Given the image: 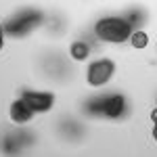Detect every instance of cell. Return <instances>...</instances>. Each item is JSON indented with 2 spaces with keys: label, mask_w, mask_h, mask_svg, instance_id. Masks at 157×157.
I'll use <instances>...</instances> for the list:
<instances>
[{
  "label": "cell",
  "mask_w": 157,
  "mask_h": 157,
  "mask_svg": "<svg viewBox=\"0 0 157 157\" xmlns=\"http://www.w3.org/2000/svg\"><path fill=\"white\" fill-rule=\"evenodd\" d=\"M80 111L92 120L121 121L130 115V101L124 92H101L84 98Z\"/></svg>",
  "instance_id": "1"
},
{
  "label": "cell",
  "mask_w": 157,
  "mask_h": 157,
  "mask_svg": "<svg viewBox=\"0 0 157 157\" xmlns=\"http://www.w3.org/2000/svg\"><path fill=\"white\" fill-rule=\"evenodd\" d=\"M42 23H44V13H42V9L25 6V9L15 11L11 17H6L2 21V27H4L6 38L21 40V38L32 36L36 29H40Z\"/></svg>",
  "instance_id": "2"
},
{
  "label": "cell",
  "mask_w": 157,
  "mask_h": 157,
  "mask_svg": "<svg viewBox=\"0 0 157 157\" xmlns=\"http://www.w3.org/2000/svg\"><path fill=\"white\" fill-rule=\"evenodd\" d=\"M134 27L124 15H105L92 25V34L105 44H124L132 36Z\"/></svg>",
  "instance_id": "3"
},
{
  "label": "cell",
  "mask_w": 157,
  "mask_h": 157,
  "mask_svg": "<svg viewBox=\"0 0 157 157\" xmlns=\"http://www.w3.org/2000/svg\"><path fill=\"white\" fill-rule=\"evenodd\" d=\"M115 69H117L115 61L111 57H98V59L90 61L86 67V84L92 88H103L113 80Z\"/></svg>",
  "instance_id": "4"
},
{
  "label": "cell",
  "mask_w": 157,
  "mask_h": 157,
  "mask_svg": "<svg viewBox=\"0 0 157 157\" xmlns=\"http://www.w3.org/2000/svg\"><path fill=\"white\" fill-rule=\"evenodd\" d=\"M19 97L34 109L36 115L48 113V111H52L55 105H57V97H55L50 90H21Z\"/></svg>",
  "instance_id": "5"
},
{
  "label": "cell",
  "mask_w": 157,
  "mask_h": 157,
  "mask_svg": "<svg viewBox=\"0 0 157 157\" xmlns=\"http://www.w3.org/2000/svg\"><path fill=\"white\" fill-rule=\"evenodd\" d=\"M34 115H36L34 109L29 107L21 97H17L9 105V117H11V121L15 126H27L29 121L34 120Z\"/></svg>",
  "instance_id": "6"
},
{
  "label": "cell",
  "mask_w": 157,
  "mask_h": 157,
  "mask_svg": "<svg viewBox=\"0 0 157 157\" xmlns=\"http://www.w3.org/2000/svg\"><path fill=\"white\" fill-rule=\"evenodd\" d=\"M59 134L65 140H69V143H78L80 138H84L86 128H84V124H80L78 120L65 117V120L59 121Z\"/></svg>",
  "instance_id": "7"
},
{
  "label": "cell",
  "mask_w": 157,
  "mask_h": 157,
  "mask_svg": "<svg viewBox=\"0 0 157 157\" xmlns=\"http://www.w3.org/2000/svg\"><path fill=\"white\" fill-rule=\"evenodd\" d=\"M90 52H92V48H90V44L84 42V40H78V42H71L69 44V57L73 61H78V63L86 61L90 57Z\"/></svg>",
  "instance_id": "8"
},
{
  "label": "cell",
  "mask_w": 157,
  "mask_h": 157,
  "mask_svg": "<svg viewBox=\"0 0 157 157\" xmlns=\"http://www.w3.org/2000/svg\"><path fill=\"white\" fill-rule=\"evenodd\" d=\"M0 147H2V151H4L6 155H17V153L23 151V147H21V143H19V138H17L15 132L4 134L2 140H0Z\"/></svg>",
  "instance_id": "9"
},
{
  "label": "cell",
  "mask_w": 157,
  "mask_h": 157,
  "mask_svg": "<svg viewBox=\"0 0 157 157\" xmlns=\"http://www.w3.org/2000/svg\"><path fill=\"white\" fill-rule=\"evenodd\" d=\"M124 17L132 23L134 29H140V27H145V23H147V11H145V9H140V6L128 9V11L124 13Z\"/></svg>",
  "instance_id": "10"
},
{
  "label": "cell",
  "mask_w": 157,
  "mask_h": 157,
  "mask_svg": "<svg viewBox=\"0 0 157 157\" xmlns=\"http://www.w3.org/2000/svg\"><path fill=\"white\" fill-rule=\"evenodd\" d=\"M130 44H132V48L136 50H143L149 46V34H147L145 29L140 27V29H134L132 32V36H130V40H128Z\"/></svg>",
  "instance_id": "11"
},
{
  "label": "cell",
  "mask_w": 157,
  "mask_h": 157,
  "mask_svg": "<svg viewBox=\"0 0 157 157\" xmlns=\"http://www.w3.org/2000/svg\"><path fill=\"white\" fill-rule=\"evenodd\" d=\"M151 124H153L151 126V134H153V140L157 143V107L151 111Z\"/></svg>",
  "instance_id": "12"
},
{
  "label": "cell",
  "mask_w": 157,
  "mask_h": 157,
  "mask_svg": "<svg viewBox=\"0 0 157 157\" xmlns=\"http://www.w3.org/2000/svg\"><path fill=\"white\" fill-rule=\"evenodd\" d=\"M4 44H6V34H4V27L0 23V50L4 48Z\"/></svg>",
  "instance_id": "13"
}]
</instances>
